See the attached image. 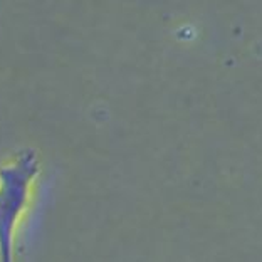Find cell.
<instances>
[{
  "instance_id": "1",
  "label": "cell",
  "mask_w": 262,
  "mask_h": 262,
  "mask_svg": "<svg viewBox=\"0 0 262 262\" xmlns=\"http://www.w3.org/2000/svg\"><path fill=\"white\" fill-rule=\"evenodd\" d=\"M37 157L24 150L0 168V262H14V237L35 175Z\"/></svg>"
}]
</instances>
